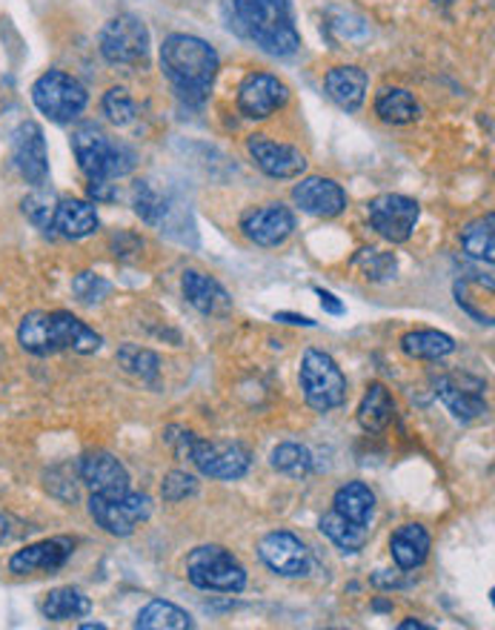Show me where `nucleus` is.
I'll list each match as a JSON object with an SVG mask.
<instances>
[{"instance_id": "c9c22d12", "label": "nucleus", "mask_w": 495, "mask_h": 630, "mask_svg": "<svg viewBox=\"0 0 495 630\" xmlns=\"http://www.w3.org/2000/svg\"><path fill=\"white\" fill-rule=\"evenodd\" d=\"M101 107H104V115L115 123V127H129L138 115L135 100H132V95H129L123 86H113V90L106 92L104 100H101Z\"/></svg>"}, {"instance_id": "49530a36", "label": "nucleus", "mask_w": 495, "mask_h": 630, "mask_svg": "<svg viewBox=\"0 0 495 630\" xmlns=\"http://www.w3.org/2000/svg\"><path fill=\"white\" fill-rule=\"evenodd\" d=\"M83 630H106V625H101V622H86V625H81Z\"/></svg>"}, {"instance_id": "a211bd4d", "label": "nucleus", "mask_w": 495, "mask_h": 630, "mask_svg": "<svg viewBox=\"0 0 495 630\" xmlns=\"http://www.w3.org/2000/svg\"><path fill=\"white\" fill-rule=\"evenodd\" d=\"M293 201L313 218H335L346 210L344 187L332 178H321V175H309L300 183H295Z\"/></svg>"}, {"instance_id": "ea45409f", "label": "nucleus", "mask_w": 495, "mask_h": 630, "mask_svg": "<svg viewBox=\"0 0 495 630\" xmlns=\"http://www.w3.org/2000/svg\"><path fill=\"white\" fill-rule=\"evenodd\" d=\"M196 494H198V478L189 476V473L184 471H173L164 478V485H161L164 501H184Z\"/></svg>"}, {"instance_id": "9d476101", "label": "nucleus", "mask_w": 495, "mask_h": 630, "mask_svg": "<svg viewBox=\"0 0 495 630\" xmlns=\"http://www.w3.org/2000/svg\"><path fill=\"white\" fill-rule=\"evenodd\" d=\"M101 55L109 63H143L150 58V29L138 15H118L101 29Z\"/></svg>"}, {"instance_id": "b1692460", "label": "nucleus", "mask_w": 495, "mask_h": 630, "mask_svg": "<svg viewBox=\"0 0 495 630\" xmlns=\"http://www.w3.org/2000/svg\"><path fill=\"white\" fill-rule=\"evenodd\" d=\"M390 554L401 570L421 568L429 556V533L421 524H401L390 536Z\"/></svg>"}, {"instance_id": "c85d7f7f", "label": "nucleus", "mask_w": 495, "mask_h": 630, "mask_svg": "<svg viewBox=\"0 0 495 630\" xmlns=\"http://www.w3.org/2000/svg\"><path fill=\"white\" fill-rule=\"evenodd\" d=\"M376 115L384 123H392V127H404V123L419 121L421 107L419 100L413 98V92L406 90H381L376 98Z\"/></svg>"}, {"instance_id": "e433bc0d", "label": "nucleus", "mask_w": 495, "mask_h": 630, "mask_svg": "<svg viewBox=\"0 0 495 630\" xmlns=\"http://www.w3.org/2000/svg\"><path fill=\"white\" fill-rule=\"evenodd\" d=\"M55 206H58V198L52 192H46L44 187H35L32 195L23 198V215L38 229H52Z\"/></svg>"}, {"instance_id": "a878e982", "label": "nucleus", "mask_w": 495, "mask_h": 630, "mask_svg": "<svg viewBox=\"0 0 495 630\" xmlns=\"http://www.w3.org/2000/svg\"><path fill=\"white\" fill-rule=\"evenodd\" d=\"M392 418H396V402H392L390 390L384 384H373L358 404V425L367 433H381L392 425Z\"/></svg>"}, {"instance_id": "423d86ee", "label": "nucleus", "mask_w": 495, "mask_h": 630, "mask_svg": "<svg viewBox=\"0 0 495 630\" xmlns=\"http://www.w3.org/2000/svg\"><path fill=\"white\" fill-rule=\"evenodd\" d=\"M187 579L198 591L240 593L247 587V568L226 547L201 545L187 556Z\"/></svg>"}, {"instance_id": "bb28decb", "label": "nucleus", "mask_w": 495, "mask_h": 630, "mask_svg": "<svg viewBox=\"0 0 495 630\" xmlns=\"http://www.w3.org/2000/svg\"><path fill=\"white\" fill-rule=\"evenodd\" d=\"M138 630H192L196 622L184 608L166 599H152L135 619Z\"/></svg>"}, {"instance_id": "4be33fe9", "label": "nucleus", "mask_w": 495, "mask_h": 630, "mask_svg": "<svg viewBox=\"0 0 495 630\" xmlns=\"http://www.w3.org/2000/svg\"><path fill=\"white\" fill-rule=\"evenodd\" d=\"M369 75L361 67H335L323 78V92L330 95L332 104H338L346 112H358L367 98Z\"/></svg>"}, {"instance_id": "7c9ffc66", "label": "nucleus", "mask_w": 495, "mask_h": 630, "mask_svg": "<svg viewBox=\"0 0 495 630\" xmlns=\"http://www.w3.org/2000/svg\"><path fill=\"white\" fill-rule=\"evenodd\" d=\"M318 527H321L323 536H327L335 547H341L344 554H358V550H364V545H367L369 539V527L346 522L344 516H338L335 510H330L327 516H321V524H318Z\"/></svg>"}, {"instance_id": "aec40b11", "label": "nucleus", "mask_w": 495, "mask_h": 630, "mask_svg": "<svg viewBox=\"0 0 495 630\" xmlns=\"http://www.w3.org/2000/svg\"><path fill=\"white\" fill-rule=\"evenodd\" d=\"M180 289H184V298H187L189 305L196 307L198 312H203V316H229L233 312V296L212 275L187 270Z\"/></svg>"}, {"instance_id": "cd10ccee", "label": "nucleus", "mask_w": 495, "mask_h": 630, "mask_svg": "<svg viewBox=\"0 0 495 630\" xmlns=\"http://www.w3.org/2000/svg\"><path fill=\"white\" fill-rule=\"evenodd\" d=\"M401 349L410 358H421V361H438V358L450 356L456 349V338L441 330H413L401 338Z\"/></svg>"}, {"instance_id": "412c9836", "label": "nucleus", "mask_w": 495, "mask_h": 630, "mask_svg": "<svg viewBox=\"0 0 495 630\" xmlns=\"http://www.w3.org/2000/svg\"><path fill=\"white\" fill-rule=\"evenodd\" d=\"M481 381H473V388H467L464 379H438L436 393L444 407L458 418V421H479L490 413L484 395L479 393Z\"/></svg>"}, {"instance_id": "ddd939ff", "label": "nucleus", "mask_w": 495, "mask_h": 630, "mask_svg": "<svg viewBox=\"0 0 495 630\" xmlns=\"http://www.w3.org/2000/svg\"><path fill=\"white\" fill-rule=\"evenodd\" d=\"M258 556L261 562L278 573V576L298 579L307 576L309 564H313V556H309L307 545L290 531H272L267 533L258 545Z\"/></svg>"}, {"instance_id": "f8f14e48", "label": "nucleus", "mask_w": 495, "mask_h": 630, "mask_svg": "<svg viewBox=\"0 0 495 630\" xmlns=\"http://www.w3.org/2000/svg\"><path fill=\"white\" fill-rule=\"evenodd\" d=\"M290 100V86L270 72H252L238 86V109L249 121H263Z\"/></svg>"}, {"instance_id": "6ab92c4d", "label": "nucleus", "mask_w": 495, "mask_h": 630, "mask_svg": "<svg viewBox=\"0 0 495 630\" xmlns=\"http://www.w3.org/2000/svg\"><path fill=\"white\" fill-rule=\"evenodd\" d=\"M81 478L92 494L104 496L127 494L129 487H132L127 467L113 453H106V450H92V453L81 459Z\"/></svg>"}, {"instance_id": "4c0bfd02", "label": "nucleus", "mask_w": 495, "mask_h": 630, "mask_svg": "<svg viewBox=\"0 0 495 630\" xmlns=\"http://www.w3.org/2000/svg\"><path fill=\"white\" fill-rule=\"evenodd\" d=\"M355 266H361V270H364V275H367V278H373V282H387V278H392V275H396L398 264L390 252L361 250L358 255H355Z\"/></svg>"}, {"instance_id": "393cba45", "label": "nucleus", "mask_w": 495, "mask_h": 630, "mask_svg": "<svg viewBox=\"0 0 495 630\" xmlns=\"http://www.w3.org/2000/svg\"><path fill=\"white\" fill-rule=\"evenodd\" d=\"M332 510H335L338 516H344L346 522L369 527V519L376 513V494L364 482H346L332 496Z\"/></svg>"}, {"instance_id": "20e7f679", "label": "nucleus", "mask_w": 495, "mask_h": 630, "mask_svg": "<svg viewBox=\"0 0 495 630\" xmlns=\"http://www.w3.org/2000/svg\"><path fill=\"white\" fill-rule=\"evenodd\" d=\"M72 150H75L78 167L90 181H118V178L132 173L138 164L132 146L109 141V135L95 123L78 127L75 135H72Z\"/></svg>"}, {"instance_id": "0eeeda50", "label": "nucleus", "mask_w": 495, "mask_h": 630, "mask_svg": "<svg viewBox=\"0 0 495 630\" xmlns=\"http://www.w3.org/2000/svg\"><path fill=\"white\" fill-rule=\"evenodd\" d=\"M32 100H35L38 112H44L49 121L69 123L86 109L90 92L78 78L67 75L60 69H49L32 84Z\"/></svg>"}, {"instance_id": "4468645a", "label": "nucleus", "mask_w": 495, "mask_h": 630, "mask_svg": "<svg viewBox=\"0 0 495 630\" xmlns=\"http://www.w3.org/2000/svg\"><path fill=\"white\" fill-rule=\"evenodd\" d=\"M12 161L17 173L32 187H46L49 181V153H46V138L35 121L21 123L12 135Z\"/></svg>"}, {"instance_id": "7ed1b4c3", "label": "nucleus", "mask_w": 495, "mask_h": 630, "mask_svg": "<svg viewBox=\"0 0 495 630\" xmlns=\"http://www.w3.org/2000/svg\"><path fill=\"white\" fill-rule=\"evenodd\" d=\"M17 342H21V347L26 349V353L44 358L55 356V353H63V349L90 356V353H98L104 338H101V333H95L90 324H83L81 319H75L72 312L35 310L17 326Z\"/></svg>"}, {"instance_id": "f704fd0d", "label": "nucleus", "mask_w": 495, "mask_h": 630, "mask_svg": "<svg viewBox=\"0 0 495 630\" xmlns=\"http://www.w3.org/2000/svg\"><path fill=\"white\" fill-rule=\"evenodd\" d=\"M132 206H135V213L141 215L146 224H152V227L161 224L166 215L164 195H161L150 181H138L135 187H132Z\"/></svg>"}, {"instance_id": "a18cd8bd", "label": "nucleus", "mask_w": 495, "mask_h": 630, "mask_svg": "<svg viewBox=\"0 0 495 630\" xmlns=\"http://www.w3.org/2000/svg\"><path fill=\"white\" fill-rule=\"evenodd\" d=\"M401 630H429V625H424V622H419V619H406V622H401L398 625Z\"/></svg>"}, {"instance_id": "58836bf2", "label": "nucleus", "mask_w": 495, "mask_h": 630, "mask_svg": "<svg viewBox=\"0 0 495 630\" xmlns=\"http://www.w3.org/2000/svg\"><path fill=\"white\" fill-rule=\"evenodd\" d=\"M109 289H113V284L95 273H78L72 278V293H75L81 305H98V301L109 296Z\"/></svg>"}, {"instance_id": "79ce46f5", "label": "nucleus", "mask_w": 495, "mask_h": 630, "mask_svg": "<svg viewBox=\"0 0 495 630\" xmlns=\"http://www.w3.org/2000/svg\"><path fill=\"white\" fill-rule=\"evenodd\" d=\"M316 293H318V298H321L323 310H330L332 316H341V312H344V305H341L332 293H327V289H316Z\"/></svg>"}, {"instance_id": "c03bdc74", "label": "nucleus", "mask_w": 495, "mask_h": 630, "mask_svg": "<svg viewBox=\"0 0 495 630\" xmlns=\"http://www.w3.org/2000/svg\"><path fill=\"white\" fill-rule=\"evenodd\" d=\"M9 536H12V522H9V516H3V513H0V545H3Z\"/></svg>"}, {"instance_id": "2eb2a0df", "label": "nucleus", "mask_w": 495, "mask_h": 630, "mask_svg": "<svg viewBox=\"0 0 495 630\" xmlns=\"http://www.w3.org/2000/svg\"><path fill=\"white\" fill-rule=\"evenodd\" d=\"M247 153L256 161V167L270 178H300L307 169V155L293 144H281L267 135H249Z\"/></svg>"}, {"instance_id": "2f4dec72", "label": "nucleus", "mask_w": 495, "mask_h": 630, "mask_svg": "<svg viewBox=\"0 0 495 630\" xmlns=\"http://www.w3.org/2000/svg\"><path fill=\"white\" fill-rule=\"evenodd\" d=\"M461 247L470 259L495 261V215L487 213L484 218L470 221L464 229H461Z\"/></svg>"}, {"instance_id": "37998d69", "label": "nucleus", "mask_w": 495, "mask_h": 630, "mask_svg": "<svg viewBox=\"0 0 495 630\" xmlns=\"http://www.w3.org/2000/svg\"><path fill=\"white\" fill-rule=\"evenodd\" d=\"M275 321H286V324H300V326H316V321L307 319V316H293V312H275Z\"/></svg>"}, {"instance_id": "de8ad7c7", "label": "nucleus", "mask_w": 495, "mask_h": 630, "mask_svg": "<svg viewBox=\"0 0 495 630\" xmlns=\"http://www.w3.org/2000/svg\"><path fill=\"white\" fill-rule=\"evenodd\" d=\"M436 3H441V7H450V3H456V0H436Z\"/></svg>"}, {"instance_id": "a19ab883", "label": "nucleus", "mask_w": 495, "mask_h": 630, "mask_svg": "<svg viewBox=\"0 0 495 630\" xmlns=\"http://www.w3.org/2000/svg\"><path fill=\"white\" fill-rule=\"evenodd\" d=\"M90 195L95 201H115V183L113 181H90Z\"/></svg>"}, {"instance_id": "c756f323", "label": "nucleus", "mask_w": 495, "mask_h": 630, "mask_svg": "<svg viewBox=\"0 0 495 630\" xmlns=\"http://www.w3.org/2000/svg\"><path fill=\"white\" fill-rule=\"evenodd\" d=\"M92 602L83 596L78 587H55L44 599V616L49 622H69V619H81L90 616Z\"/></svg>"}, {"instance_id": "6e6552de", "label": "nucleus", "mask_w": 495, "mask_h": 630, "mask_svg": "<svg viewBox=\"0 0 495 630\" xmlns=\"http://www.w3.org/2000/svg\"><path fill=\"white\" fill-rule=\"evenodd\" d=\"M90 513L92 519L98 522V527H104L109 536H132L135 527L141 522L152 516V499L146 494H135L129 487L127 494H92L90 496Z\"/></svg>"}, {"instance_id": "f3484780", "label": "nucleus", "mask_w": 495, "mask_h": 630, "mask_svg": "<svg viewBox=\"0 0 495 630\" xmlns=\"http://www.w3.org/2000/svg\"><path fill=\"white\" fill-rule=\"evenodd\" d=\"M240 233L258 247H281L295 233V213L284 204L249 210L240 218Z\"/></svg>"}, {"instance_id": "dca6fc26", "label": "nucleus", "mask_w": 495, "mask_h": 630, "mask_svg": "<svg viewBox=\"0 0 495 630\" xmlns=\"http://www.w3.org/2000/svg\"><path fill=\"white\" fill-rule=\"evenodd\" d=\"M75 554V539L69 536H52V539L35 542V545L17 550L9 559V570L15 576H35V573H55L72 559Z\"/></svg>"}, {"instance_id": "39448f33", "label": "nucleus", "mask_w": 495, "mask_h": 630, "mask_svg": "<svg viewBox=\"0 0 495 630\" xmlns=\"http://www.w3.org/2000/svg\"><path fill=\"white\" fill-rule=\"evenodd\" d=\"M300 390L316 413H330L346 399V376L335 365V358L323 349L309 347L300 358Z\"/></svg>"}, {"instance_id": "473e14b6", "label": "nucleus", "mask_w": 495, "mask_h": 630, "mask_svg": "<svg viewBox=\"0 0 495 630\" xmlns=\"http://www.w3.org/2000/svg\"><path fill=\"white\" fill-rule=\"evenodd\" d=\"M270 464L278 473H284L290 478H304L313 471V453H309L304 444H295V441H284L272 450Z\"/></svg>"}, {"instance_id": "72a5a7b5", "label": "nucleus", "mask_w": 495, "mask_h": 630, "mask_svg": "<svg viewBox=\"0 0 495 630\" xmlns=\"http://www.w3.org/2000/svg\"><path fill=\"white\" fill-rule=\"evenodd\" d=\"M118 361L129 376H138V379H143V381L158 379L161 361L152 349L138 347V344H123V347L118 349Z\"/></svg>"}, {"instance_id": "9b49d317", "label": "nucleus", "mask_w": 495, "mask_h": 630, "mask_svg": "<svg viewBox=\"0 0 495 630\" xmlns=\"http://www.w3.org/2000/svg\"><path fill=\"white\" fill-rule=\"evenodd\" d=\"M421 218L419 201L398 192H384V195L369 201V227L390 243H404L413 238L415 224Z\"/></svg>"}, {"instance_id": "5701e85b", "label": "nucleus", "mask_w": 495, "mask_h": 630, "mask_svg": "<svg viewBox=\"0 0 495 630\" xmlns=\"http://www.w3.org/2000/svg\"><path fill=\"white\" fill-rule=\"evenodd\" d=\"M101 227L98 210L90 201H81V198H63L55 206V218H52V229H58L63 238H86L92 236L95 229Z\"/></svg>"}, {"instance_id": "f257e3e1", "label": "nucleus", "mask_w": 495, "mask_h": 630, "mask_svg": "<svg viewBox=\"0 0 495 630\" xmlns=\"http://www.w3.org/2000/svg\"><path fill=\"white\" fill-rule=\"evenodd\" d=\"M224 12L229 29L252 40L261 52L290 58L300 49L290 0H226Z\"/></svg>"}, {"instance_id": "1a4fd4ad", "label": "nucleus", "mask_w": 495, "mask_h": 630, "mask_svg": "<svg viewBox=\"0 0 495 630\" xmlns=\"http://www.w3.org/2000/svg\"><path fill=\"white\" fill-rule=\"evenodd\" d=\"M187 459L196 464L201 476L221 478V482H235L247 476L252 467V453L240 441H212L192 436Z\"/></svg>"}, {"instance_id": "f03ea898", "label": "nucleus", "mask_w": 495, "mask_h": 630, "mask_svg": "<svg viewBox=\"0 0 495 630\" xmlns=\"http://www.w3.org/2000/svg\"><path fill=\"white\" fill-rule=\"evenodd\" d=\"M219 67L221 58L215 46L196 35L175 32L161 46V69H164L166 81L173 84L180 100L196 104V107L210 95L212 84L219 78Z\"/></svg>"}]
</instances>
